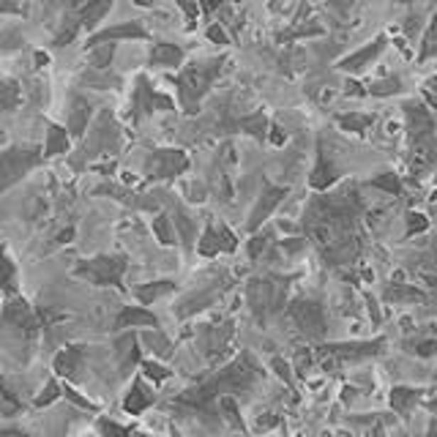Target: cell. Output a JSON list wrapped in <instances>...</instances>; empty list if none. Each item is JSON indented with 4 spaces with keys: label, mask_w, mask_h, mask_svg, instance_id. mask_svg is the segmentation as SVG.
I'll return each instance as SVG.
<instances>
[{
    "label": "cell",
    "mask_w": 437,
    "mask_h": 437,
    "mask_svg": "<svg viewBox=\"0 0 437 437\" xmlns=\"http://www.w3.org/2000/svg\"><path fill=\"white\" fill-rule=\"evenodd\" d=\"M38 336V323L31 303L22 296H9L0 312V345L9 355L28 361L33 342Z\"/></svg>",
    "instance_id": "obj_1"
},
{
    "label": "cell",
    "mask_w": 437,
    "mask_h": 437,
    "mask_svg": "<svg viewBox=\"0 0 437 437\" xmlns=\"http://www.w3.org/2000/svg\"><path fill=\"white\" fill-rule=\"evenodd\" d=\"M219 63L222 60H194L189 66L180 69V77H178V99H180V107L192 115L200 107V99L208 93L210 82L216 80L219 74Z\"/></svg>",
    "instance_id": "obj_2"
},
{
    "label": "cell",
    "mask_w": 437,
    "mask_h": 437,
    "mask_svg": "<svg viewBox=\"0 0 437 437\" xmlns=\"http://www.w3.org/2000/svg\"><path fill=\"white\" fill-rule=\"evenodd\" d=\"M129 262L123 254H99L93 260H82L74 268L77 279L96 284V287H115L123 290V274H126Z\"/></svg>",
    "instance_id": "obj_3"
},
{
    "label": "cell",
    "mask_w": 437,
    "mask_h": 437,
    "mask_svg": "<svg viewBox=\"0 0 437 437\" xmlns=\"http://www.w3.org/2000/svg\"><path fill=\"white\" fill-rule=\"evenodd\" d=\"M44 161V153L33 148H9L0 153V194L9 192L14 183H19L33 167Z\"/></svg>",
    "instance_id": "obj_4"
},
{
    "label": "cell",
    "mask_w": 437,
    "mask_h": 437,
    "mask_svg": "<svg viewBox=\"0 0 437 437\" xmlns=\"http://www.w3.org/2000/svg\"><path fill=\"white\" fill-rule=\"evenodd\" d=\"M189 167V156L183 151H175V148H161L153 151L148 161H145V175L151 180H170L175 175L186 173Z\"/></svg>",
    "instance_id": "obj_5"
},
{
    "label": "cell",
    "mask_w": 437,
    "mask_h": 437,
    "mask_svg": "<svg viewBox=\"0 0 437 437\" xmlns=\"http://www.w3.org/2000/svg\"><path fill=\"white\" fill-rule=\"evenodd\" d=\"M235 246H238V241H235L232 230L225 227V225H208L200 244H197V252L203 257H216L222 252H235Z\"/></svg>",
    "instance_id": "obj_6"
},
{
    "label": "cell",
    "mask_w": 437,
    "mask_h": 437,
    "mask_svg": "<svg viewBox=\"0 0 437 437\" xmlns=\"http://www.w3.org/2000/svg\"><path fill=\"white\" fill-rule=\"evenodd\" d=\"M153 109H175V104L167 96H161V93H156L153 87L148 85L145 77H140L137 80V93H134V118L140 121L142 115H148Z\"/></svg>",
    "instance_id": "obj_7"
},
{
    "label": "cell",
    "mask_w": 437,
    "mask_h": 437,
    "mask_svg": "<svg viewBox=\"0 0 437 437\" xmlns=\"http://www.w3.org/2000/svg\"><path fill=\"white\" fill-rule=\"evenodd\" d=\"M290 315H293L296 325L301 328V333H306V336H323V331H325L323 312H320V306L312 303V301H301V303H296V306L290 309Z\"/></svg>",
    "instance_id": "obj_8"
},
{
    "label": "cell",
    "mask_w": 437,
    "mask_h": 437,
    "mask_svg": "<svg viewBox=\"0 0 437 437\" xmlns=\"http://www.w3.org/2000/svg\"><path fill=\"white\" fill-rule=\"evenodd\" d=\"M82 364H85V347L80 345H69L63 347L53 361V372L63 380H77L80 372H82Z\"/></svg>",
    "instance_id": "obj_9"
},
{
    "label": "cell",
    "mask_w": 437,
    "mask_h": 437,
    "mask_svg": "<svg viewBox=\"0 0 437 437\" xmlns=\"http://www.w3.org/2000/svg\"><path fill=\"white\" fill-rule=\"evenodd\" d=\"M126 38H148V31L140 22H121V25H112V28L87 36V50L96 44H104V41H126Z\"/></svg>",
    "instance_id": "obj_10"
},
{
    "label": "cell",
    "mask_w": 437,
    "mask_h": 437,
    "mask_svg": "<svg viewBox=\"0 0 437 437\" xmlns=\"http://www.w3.org/2000/svg\"><path fill=\"white\" fill-rule=\"evenodd\" d=\"M153 402H156L153 391L145 385L142 377H134V380H131V388H129V394L123 396V410H126L129 416H142V413H145Z\"/></svg>",
    "instance_id": "obj_11"
},
{
    "label": "cell",
    "mask_w": 437,
    "mask_h": 437,
    "mask_svg": "<svg viewBox=\"0 0 437 437\" xmlns=\"http://www.w3.org/2000/svg\"><path fill=\"white\" fill-rule=\"evenodd\" d=\"M126 328H158V317L142 306H123L121 315L115 317V331Z\"/></svg>",
    "instance_id": "obj_12"
},
{
    "label": "cell",
    "mask_w": 437,
    "mask_h": 437,
    "mask_svg": "<svg viewBox=\"0 0 437 437\" xmlns=\"http://www.w3.org/2000/svg\"><path fill=\"white\" fill-rule=\"evenodd\" d=\"M385 41H388L385 36H377L374 41H369L364 50H358V53H352L350 58H345V60L339 63V69L342 71H364V69H369V63H372V60H374V58L385 50Z\"/></svg>",
    "instance_id": "obj_13"
},
{
    "label": "cell",
    "mask_w": 437,
    "mask_h": 437,
    "mask_svg": "<svg viewBox=\"0 0 437 437\" xmlns=\"http://www.w3.org/2000/svg\"><path fill=\"white\" fill-rule=\"evenodd\" d=\"M281 197H284V189H274V186H268L262 197L257 200V208L252 210V219H249V230H257L274 213V208L281 203Z\"/></svg>",
    "instance_id": "obj_14"
},
{
    "label": "cell",
    "mask_w": 437,
    "mask_h": 437,
    "mask_svg": "<svg viewBox=\"0 0 437 437\" xmlns=\"http://www.w3.org/2000/svg\"><path fill=\"white\" fill-rule=\"evenodd\" d=\"M69 142H71V131L66 126L60 123L47 121V142H44V158H53L58 153H66L69 151Z\"/></svg>",
    "instance_id": "obj_15"
},
{
    "label": "cell",
    "mask_w": 437,
    "mask_h": 437,
    "mask_svg": "<svg viewBox=\"0 0 437 437\" xmlns=\"http://www.w3.org/2000/svg\"><path fill=\"white\" fill-rule=\"evenodd\" d=\"M183 63V50L175 47V44H167V41H158L151 50V66H158V69H180Z\"/></svg>",
    "instance_id": "obj_16"
},
{
    "label": "cell",
    "mask_w": 437,
    "mask_h": 437,
    "mask_svg": "<svg viewBox=\"0 0 437 437\" xmlns=\"http://www.w3.org/2000/svg\"><path fill=\"white\" fill-rule=\"evenodd\" d=\"M112 3H115V0H87L85 6L77 11V19H80L82 31H93V28H96V25H99V22L109 14Z\"/></svg>",
    "instance_id": "obj_17"
},
{
    "label": "cell",
    "mask_w": 437,
    "mask_h": 437,
    "mask_svg": "<svg viewBox=\"0 0 437 437\" xmlns=\"http://www.w3.org/2000/svg\"><path fill=\"white\" fill-rule=\"evenodd\" d=\"M115 355H118V367H121V372H129L134 364H140V339H137L134 333H126L121 342H118Z\"/></svg>",
    "instance_id": "obj_18"
},
{
    "label": "cell",
    "mask_w": 437,
    "mask_h": 437,
    "mask_svg": "<svg viewBox=\"0 0 437 437\" xmlns=\"http://www.w3.org/2000/svg\"><path fill=\"white\" fill-rule=\"evenodd\" d=\"M87 121H90V104H87L85 99L74 96V99H71V109H69L71 137H82L87 131Z\"/></svg>",
    "instance_id": "obj_19"
},
{
    "label": "cell",
    "mask_w": 437,
    "mask_h": 437,
    "mask_svg": "<svg viewBox=\"0 0 437 437\" xmlns=\"http://www.w3.org/2000/svg\"><path fill=\"white\" fill-rule=\"evenodd\" d=\"M0 293L17 296V265L9 257L6 249H0Z\"/></svg>",
    "instance_id": "obj_20"
},
{
    "label": "cell",
    "mask_w": 437,
    "mask_h": 437,
    "mask_svg": "<svg viewBox=\"0 0 437 437\" xmlns=\"http://www.w3.org/2000/svg\"><path fill=\"white\" fill-rule=\"evenodd\" d=\"M173 290H175V281L161 279V281H151V284H142V287H137V290H134V296H137V301H140V303L151 306L156 298L170 296Z\"/></svg>",
    "instance_id": "obj_21"
},
{
    "label": "cell",
    "mask_w": 437,
    "mask_h": 437,
    "mask_svg": "<svg viewBox=\"0 0 437 437\" xmlns=\"http://www.w3.org/2000/svg\"><path fill=\"white\" fill-rule=\"evenodd\" d=\"M333 180H336V167L328 164V158L325 156H320V161H317V170L312 173L309 183H312L315 189H328Z\"/></svg>",
    "instance_id": "obj_22"
},
{
    "label": "cell",
    "mask_w": 437,
    "mask_h": 437,
    "mask_svg": "<svg viewBox=\"0 0 437 437\" xmlns=\"http://www.w3.org/2000/svg\"><path fill=\"white\" fill-rule=\"evenodd\" d=\"M112 58H115V41H104V44L90 47V66L93 69H107L112 63Z\"/></svg>",
    "instance_id": "obj_23"
},
{
    "label": "cell",
    "mask_w": 437,
    "mask_h": 437,
    "mask_svg": "<svg viewBox=\"0 0 437 437\" xmlns=\"http://www.w3.org/2000/svg\"><path fill=\"white\" fill-rule=\"evenodd\" d=\"M60 396H63V383H58V374H55V377H50L47 385L41 388V394L33 399V404L36 407H50V404L58 402Z\"/></svg>",
    "instance_id": "obj_24"
},
{
    "label": "cell",
    "mask_w": 437,
    "mask_h": 437,
    "mask_svg": "<svg viewBox=\"0 0 437 437\" xmlns=\"http://www.w3.org/2000/svg\"><path fill=\"white\" fill-rule=\"evenodd\" d=\"M142 342H145V345H151L153 352L161 355V358H170V355H173V345H170V339L158 331V328H148V333L142 336Z\"/></svg>",
    "instance_id": "obj_25"
},
{
    "label": "cell",
    "mask_w": 437,
    "mask_h": 437,
    "mask_svg": "<svg viewBox=\"0 0 437 437\" xmlns=\"http://www.w3.org/2000/svg\"><path fill=\"white\" fill-rule=\"evenodd\" d=\"M153 232H156L158 244L161 246H175V230H173V219L167 216V213H158L156 219H153Z\"/></svg>",
    "instance_id": "obj_26"
},
{
    "label": "cell",
    "mask_w": 437,
    "mask_h": 437,
    "mask_svg": "<svg viewBox=\"0 0 437 437\" xmlns=\"http://www.w3.org/2000/svg\"><path fill=\"white\" fill-rule=\"evenodd\" d=\"M416 402H421V391H413V388H396L391 394V407L399 413H407Z\"/></svg>",
    "instance_id": "obj_27"
},
{
    "label": "cell",
    "mask_w": 437,
    "mask_h": 437,
    "mask_svg": "<svg viewBox=\"0 0 437 437\" xmlns=\"http://www.w3.org/2000/svg\"><path fill=\"white\" fill-rule=\"evenodd\" d=\"M19 410H22V404H19V399L11 394V388L6 385L3 374H0V416H14Z\"/></svg>",
    "instance_id": "obj_28"
},
{
    "label": "cell",
    "mask_w": 437,
    "mask_h": 437,
    "mask_svg": "<svg viewBox=\"0 0 437 437\" xmlns=\"http://www.w3.org/2000/svg\"><path fill=\"white\" fill-rule=\"evenodd\" d=\"M140 369H142V374L148 377V380H153V383H164L173 372L167 367H161L158 361H140Z\"/></svg>",
    "instance_id": "obj_29"
},
{
    "label": "cell",
    "mask_w": 437,
    "mask_h": 437,
    "mask_svg": "<svg viewBox=\"0 0 437 437\" xmlns=\"http://www.w3.org/2000/svg\"><path fill=\"white\" fill-rule=\"evenodd\" d=\"M435 53H437V14H435V19L429 22V31H426L423 41H421V60L432 58Z\"/></svg>",
    "instance_id": "obj_30"
},
{
    "label": "cell",
    "mask_w": 437,
    "mask_h": 437,
    "mask_svg": "<svg viewBox=\"0 0 437 437\" xmlns=\"http://www.w3.org/2000/svg\"><path fill=\"white\" fill-rule=\"evenodd\" d=\"M19 102V87L17 82H0V107L14 109Z\"/></svg>",
    "instance_id": "obj_31"
},
{
    "label": "cell",
    "mask_w": 437,
    "mask_h": 437,
    "mask_svg": "<svg viewBox=\"0 0 437 437\" xmlns=\"http://www.w3.org/2000/svg\"><path fill=\"white\" fill-rule=\"evenodd\" d=\"M63 396L69 399V402H74L77 407H82V410H90V413H99V404L90 402V399H85V396H80L74 388H71L69 383H63Z\"/></svg>",
    "instance_id": "obj_32"
},
{
    "label": "cell",
    "mask_w": 437,
    "mask_h": 437,
    "mask_svg": "<svg viewBox=\"0 0 437 437\" xmlns=\"http://www.w3.org/2000/svg\"><path fill=\"white\" fill-rule=\"evenodd\" d=\"M339 123H342V129H347V131H364L369 123H372V118H367V115H342Z\"/></svg>",
    "instance_id": "obj_33"
},
{
    "label": "cell",
    "mask_w": 437,
    "mask_h": 437,
    "mask_svg": "<svg viewBox=\"0 0 437 437\" xmlns=\"http://www.w3.org/2000/svg\"><path fill=\"white\" fill-rule=\"evenodd\" d=\"M175 225L180 227V241H183V244H192V232H194V227H192V222H189V216H186V213H178Z\"/></svg>",
    "instance_id": "obj_34"
},
{
    "label": "cell",
    "mask_w": 437,
    "mask_h": 437,
    "mask_svg": "<svg viewBox=\"0 0 437 437\" xmlns=\"http://www.w3.org/2000/svg\"><path fill=\"white\" fill-rule=\"evenodd\" d=\"M99 432H102V435H126V432H131V429H129V426H121V423H115V421L102 419L99 421Z\"/></svg>",
    "instance_id": "obj_35"
},
{
    "label": "cell",
    "mask_w": 437,
    "mask_h": 437,
    "mask_svg": "<svg viewBox=\"0 0 437 437\" xmlns=\"http://www.w3.org/2000/svg\"><path fill=\"white\" fill-rule=\"evenodd\" d=\"M421 230H426V219L421 213H407V235H416Z\"/></svg>",
    "instance_id": "obj_36"
},
{
    "label": "cell",
    "mask_w": 437,
    "mask_h": 437,
    "mask_svg": "<svg viewBox=\"0 0 437 437\" xmlns=\"http://www.w3.org/2000/svg\"><path fill=\"white\" fill-rule=\"evenodd\" d=\"M374 186H380V189H388V192H399V180H396V175H383V178H374L372 180Z\"/></svg>",
    "instance_id": "obj_37"
},
{
    "label": "cell",
    "mask_w": 437,
    "mask_h": 437,
    "mask_svg": "<svg viewBox=\"0 0 437 437\" xmlns=\"http://www.w3.org/2000/svg\"><path fill=\"white\" fill-rule=\"evenodd\" d=\"M208 38H210V41H216V44H227V33H225L219 25H210V28H208Z\"/></svg>",
    "instance_id": "obj_38"
},
{
    "label": "cell",
    "mask_w": 437,
    "mask_h": 437,
    "mask_svg": "<svg viewBox=\"0 0 437 437\" xmlns=\"http://www.w3.org/2000/svg\"><path fill=\"white\" fill-rule=\"evenodd\" d=\"M87 0H66V9H69V11H74V14H77V11H80V9H82V6H85Z\"/></svg>",
    "instance_id": "obj_39"
},
{
    "label": "cell",
    "mask_w": 437,
    "mask_h": 437,
    "mask_svg": "<svg viewBox=\"0 0 437 437\" xmlns=\"http://www.w3.org/2000/svg\"><path fill=\"white\" fill-rule=\"evenodd\" d=\"M262 246H265V241H262V238H254V244H252V257H257V254H260Z\"/></svg>",
    "instance_id": "obj_40"
},
{
    "label": "cell",
    "mask_w": 437,
    "mask_h": 437,
    "mask_svg": "<svg viewBox=\"0 0 437 437\" xmlns=\"http://www.w3.org/2000/svg\"><path fill=\"white\" fill-rule=\"evenodd\" d=\"M36 63H38V66H47V63H50V55H47V53H36Z\"/></svg>",
    "instance_id": "obj_41"
},
{
    "label": "cell",
    "mask_w": 437,
    "mask_h": 437,
    "mask_svg": "<svg viewBox=\"0 0 437 437\" xmlns=\"http://www.w3.org/2000/svg\"><path fill=\"white\" fill-rule=\"evenodd\" d=\"M200 6H203V9H205V11H213V9H216V6H219V0H203V3H200Z\"/></svg>",
    "instance_id": "obj_42"
},
{
    "label": "cell",
    "mask_w": 437,
    "mask_h": 437,
    "mask_svg": "<svg viewBox=\"0 0 437 437\" xmlns=\"http://www.w3.org/2000/svg\"><path fill=\"white\" fill-rule=\"evenodd\" d=\"M134 3H137V6H151L153 0H134Z\"/></svg>",
    "instance_id": "obj_43"
}]
</instances>
